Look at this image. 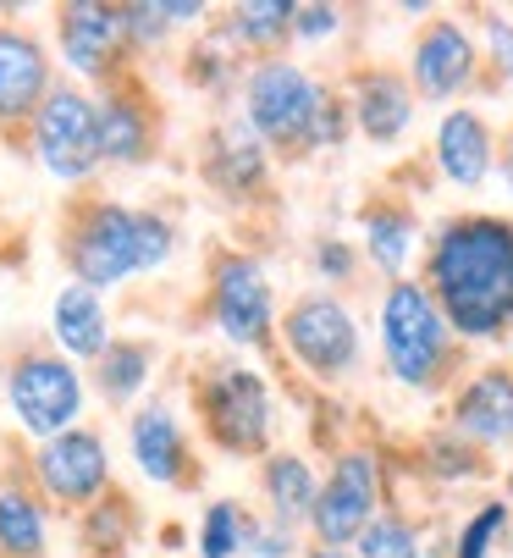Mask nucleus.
Masks as SVG:
<instances>
[{
	"label": "nucleus",
	"mask_w": 513,
	"mask_h": 558,
	"mask_svg": "<svg viewBox=\"0 0 513 558\" xmlns=\"http://www.w3.org/2000/svg\"><path fill=\"white\" fill-rule=\"evenodd\" d=\"M419 282L437 293L464 349H497L513 338V216L453 210L437 221L419 260Z\"/></svg>",
	"instance_id": "f257e3e1"
},
{
	"label": "nucleus",
	"mask_w": 513,
	"mask_h": 558,
	"mask_svg": "<svg viewBox=\"0 0 513 558\" xmlns=\"http://www.w3.org/2000/svg\"><path fill=\"white\" fill-rule=\"evenodd\" d=\"M237 100H243V122L282 161H315V155H331L354 138V111L342 84H331L309 61L293 56L254 61Z\"/></svg>",
	"instance_id": "f03ea898"
},
{
	"label": "nucleus",
	"mask_w": 513,
	"mask_h": 558,
	"mask_svg": "<svg viewBox=\"0 0 513 558\" xmlns=\"http://www.w3.org/2000/svg\"><path fill=\"white\" fill-rule=\"evenodd\" d=\"M376 349H381V371L392 376V387H403L414 398H448L453 381L464 376V343L448 327L437 293L419 277H403V282L381 288V299H376Z\"/></svg>",
	"instance_id": "7ed1b4c3"
},
{
	"label": "nucleus",
	"mask_w": 513,
	"mask_h": 558,
	"mask_svg": "<svg viewBox=\"0 0 513 558\" xmlns=\"http://www.w3.org/2000/svg\"><path fill=\"white\" fill-rule=\"evenodd\" d=\"M171 250H178V227L160 210H133V205H117V199L89 205L66 232L72 282L95 288V293L117 288L127 277L160 271L171 260Z\"/></svg>",
	"instance_id": "20e7f679"
},
{
	"label": "nucleus",
	"mask_w": 513,
	"mask_h": 558,
	"mask_svg": "<svg viewBox=\"0 0 513 558\" xmlns=\"http://www.w3.org/2000/svg\"><path fill=\"white\" fill-rule=\"evenodd\" d=\"M277 349L326 392L349 387L365 371V322L359 310L342 299V293H298L282 310V327H277Z\"/></svg>",
	"instance_id": "39448f33"
},
{
	"label": "nucleus",
	"mask_w": 513,
	"mask_h": 558,
	"mask_svg": "<svg viewBox=\"0 0 513 558\" xmlns=\"http://www.w3.org/2000/svg\"><path fill=\"white\" fill-rule=\"evenodd\" d=\"M205 437L232 459L277 453V387L254 365H210L194 387Z\"/></svg>",
	"instance_id": "423d86ee"
},
{
	"label": "nucleus",
	"mask_w": 513,
	"mask_h": 558,
	"mask_svg": "<svg viewBox=\"0 0 513 558\" xmlns=\"http://www.w3.org/2000/svg\"><path fill=\"white\" fill-rule=\"evenodd\" d=\"M387 482H392V464H387V453L376 442H342V448H331L315 514L304 525L309 547H354L365 536V525L381 509H392Z\"/></svg>",
	"instance_id": "0eeeda50"
},
{
	"label": "nucleus",
	"mask_w": 513,
	"mask_h": 558,
	"mask_svg": "<svg viewBox=\"0 0 513 558\" xmlns=\"http://www.w3.org/2000/svg\"><path fill=\"white\" fill-rule=\"evenodd\" d=\"M403 77L414 84L419 106H469V95L486 84V61H480V39L475 23L464 12H437L425 17L408 39L403 56Z\"/></svg>",
	"instance_id": "6e6552de"
},
{
	"label": "nucleus",
	"mask_w": 513,
	"mask_h": 558,
	"mask_svg": "<svg viewBox=\"0 0 513 558\" xmlns=\"http://www.w3.org/2000/svg\"><path fill=\"white\" fill-rule=\"evenodd\" d=\"M210 322L232 349H277V327H282V310H277V288L271 271L260 266V255L248 250H227L210 266Z\"/></svg>",
	"instance_id": "1a4fd4ad"
},
{
	"label": "nucleus",
	"mask_w": 513,
	"mask_h": 558,
	"mask_svg": "<svg viewBox=\"0 0 513 558\" xmlns=\"http://www.w3.org/2000/svg\"><path fill=\"white\" fill-rule=\"evenodd\" d=\"M7 404H12V421H17L28 437L50 442V437L72 432L77 415H83V371H77L66 354L34 349V354H23V360L12 365V376H7Z\"/></svg>",
	"instance_id": "9d476101"
},
{
	"label": "nucleus",
	"mask_w": 513,
	"mask_h": 558,
	"mask_svg": "<svg viewBox=\"0 0 513 558\" xmlns=\"http://www.w3.org/2000/svg\"><path fill=\"white\" fill-rule=\"evenodd\" d=\"M34 155L56 183H83L106 161L100 155V106L72 84H56L34 117Z\"/></svg>",
	"instance_id": "9b49d317"
},
{
	"label": "nucleus",
	"mask_w": 513,
	"mask_h": 558,
	"mask_svg": "<svg viewBox=\"0 0 513 558\" xmlns=\"http://www.w3.org/2000/svg\"><path fill=\"white\" fill-rule=\"evenodd\" d=\"M464 442H475L486 459L491 453H513V365L508 360H486L475 371H464L448 392V421Z\"/></svg>",
	"instance_id": "f8f14e48"
},
{
	"label": "nucleus",
	"mask_w": 513,
	"mask_h": 558,
	"mask_svg": "<svg viewBox=\"0 0 513 558\" xmlns=\"http://www.w3.org/2000/svg\"><path fill=\"white\" fill-rule=\"evenodd\" d=\"M497 149H502V133L475 100L448 106L431 128V167L453 194H480L497 178Z\"/></svg>",
	"instance_id": "ddd939ff"
},
{
	"label": "nucleus",
	"mask_w": 513,
	"mask_h": 558,
	"mask_svg": "<svg viewBox=\"0 0 513 558\" xmlns=\"http://www.w3.org/2000/svg\"><path fill=\"white\" fill-rule=\"evenodd\" d=\"M342 95H349V111H354V138H365L370 149H398L419 122V95L398 66H381V61L354 66Z\"/></svg>",
	"instance_id": "4468645a"
},
{
	"label": "nucleus",
	"mask_w": 513,
	"mask_h": 558,
	"mask_svg": "<svg viewBox=\"0 0 513 558\" xmlns=\"http://www.w3.org/2000/svg\"><path fill=\"white\" fill-rule=\"evenodd\" d=\"M34 475H39V487H45L56 504H66V509L100 504V498L111 493V453H106V437L89 432V426H72V432L39 442Z\"/></svg>",
	"instance_id": "2eb2a0df"
},
{
	"label": "nucleus",
	"mask_w": 513,
	"mask_h": 558,
	"mask_svg": "<svg viewBox=\"0 0 513 558\" xmlns=\"http://www.w3.org/2000/svg\"><path fill=\"white\" fill-rule=\"evenodd\" d=\"M425 232L414 199H398V194H376L359 205V255H365V271L387 277V282H403V277H419L414 266L425 260Z\"/></svg>",
	"instance_id": "dca6fc26"
},
{
	"label": "nucleus",
	"mask_w": 513,
	"mask_h": 558,
	"mask_svg": "<svg viewBox=\"0 0 513 558\" xmlns=\"http://www.w3.org/2000/svg\"><path fill=\"white\" fill-rule=\"evenodd\" d=\"M199 172H205V183L221 199L243 205L254 194H266V183H271V149H266V138L254 133L243 122V111H237V117H221L210 128L205 155H199Z\"/></svg>",
	"instance_id": "f3484780"
},
{
	"label": "nucleus",
	"mask_w": 513,
	"mask_h": 558,
	"mask_svg": "<svg viewBox=\"0 0 513 558\" xmlns=\"http://www.w3.org/2000/svg\"><path fill=\"white\" fill-rule=\"evenodd\" d=\"M61 28V61L77 77H111L122 50H127V28H122V7H100V0H72L56 17Z\"/></svg>",
	"instance_id": "a211bd4d"
},
{
	"label": "nucleus",
	"mask_w": 513,
	"mask_h": 558,
	"mask_svg": "<svg viewBox=\"0 0 513 558\" xmlns=\"http://www.w3.org/2000/svg\"><path fill=\"white\" fill-rule=\"evenodd\" d=\"M50 89L45 45L23 28H0V122H34Z\"/></svg>",
	"instance_id": "6ab92c4d"
},
{
	"label": "nucleus",
	"mask_w": 513,
	"mask_h": 558,
	"mask_svg": "<svg viewBox=\"0 0 513 558\" xmlns=\"http://www.w3.org/2000/svg\"><path fill=\"white\" fill-rule=\"evenodd\" d=\"M127 448H133V464L144 482H155V487L188 482V432L171 404H144L127 421Z\"/></svg>",
	"instance_id": "aec40b11"
},
{
	"label": "nucleus",
	"mask_w": 513,
	"mask_h": 558,
	"mask_svg": "<svg viewBox=\"0 0 513 558\" xmlns=\"http://www.w3.org/2000/svg\"><path fill=\"white\" fill-rule=\"evenodd\" d=\"M320 464L304 453V448H277L260 459V498H266V514L304 531L309 514H315V498H320Z\"/></svg>",
	"instance_id": "412c9836"
},
{
	"label": "nucleus",
	"mask_w": 513,
	"mask_h": 558,
	"mask_svg": "<svg viewBox=\"0 0 513 558\" xmlns=\"http://www.w3.org/2000/svg\"><path fill=\"white\" fill-rule=\"evenodd\" d=\"M50 338L56 349L77 365V360H100L117 338H111V315H106V299L83 282H66L50 304Z\"/></svg>",
	"instance_id": "4be33fe9"
},
{
	"label": "nucleus",
	"mask_w": 513,
	"mask_h": 558,
	"mask_svg": "<svg viewBox=\"0 0 513 558\" xmlns=\"http://www.w3.org/2000/svg\"><path fill=\"white\" fill-rule=\"evenodd\" d=\"M293 12H298V0H237L221 23V34L243 56L271 61V56H282V45H293Z\"/></svg>",
	"instance_id": "5701e85b"
},
{
	"label": "nucleus",
	"mask_w": 513,
	"mask_h": 558,
	"mask_svg": "<svg viewBox=\"0 0 513 558\" xmlns=\"http://www.w3.org/2000/svg\"><path fill=\"white\" fill-rule=\"evenodd\" d=\"M425 482H437L442 493H459V487H480L486 482V453L475 442H464L453 426H437L419 437V464H414Z\"/></svg>",
	"instance_id": "b1692460"
},
{
	"label": "nucleus",
	"mask_w": 513,
	"mask_h": 558,
	"mask_svg": "<svg viewBox=\"0 0 513 558\" xmlns=\"http://www.w3.org/2000/svg\"><path fill=\"white\" fill-rule=\"evenodd\" d=\"M100 106V155L111 167H138L149 161V111L127 95V89H111Z\"/></svg>",
	"instance_id": "393cba45"
},
{
	"label": "nucleus",
	"mask_w": 513,
	"mask_h": 558,
	"mask_svg": "<svg viewBox=\"0 0 513 558\" xmlns=\"http://www.w3.org/2000/svg\"><path fill=\"white\" fill-rule=\"evenodd\" d=\"M508 536H513V509L497 493V498H480L459 514V525H453V536L442 542L437 558H497L508 547Z\"/></svg>",
	"instance_id": "a878e982"
},
{
	"label": "nucleus",
	"mask_w": 513,
	"mask_h": 558,
	"mask_svg": "<svg viewBox=\"0 0 513 558\" xmlns=\"http://www.w3.org/2000/svg\"><path fill=\"white\" fill-rule=\"evenodd\" d=\"M155 376V343L144 338H117L100 360H95V387L106 404H133Z\"/></svg>",
	"instance_id": "bb28decb"
},
{
	"label": "nucleus",
	"mask_w": 513,
	"mask_h": 558,
	"mask_svg": "<svg viewBox=\"0 0 513 558\" xmlns=\"http://www.w3.org/2000/svg\"><path fill=\"white\" fill-rule=\"evenodd\" d=\"M50 520L28 487H0V558H45Z\"/></svg>",
	"instance_id": "cd10ccee"
},
{
	"label": "nucleus",
	"mask_w": 513,
	"mask_h": 558,
	"mask_svg": "<svg viewBox=\"0 0 513 558\" xmlns=\"http://www.w3.org/2000/svg\"><path fill=\"white\" fill-rule=\"evenodd\" d=\"M354 558H437L431 553V536H425V525L408 514V509H381L365 536L354 542Z\"/></svg>",
	"instance_id": "c85d7f7f"
},
{
	"label": "nucleus",
	"mask_w": 513,
	"mask_h": 558,
	"mask_svg": "<svg viewBox=\"0 0 513 558\" xmlns=\"http://www.w3.org/2000/svg\"><path fill=\"white\" fill-rule=\"evenodd\" d=\"M309 277L320 282V293L354 288V282L365 277L359 238H342V232H320V238H309Z\"/></svg>",
	"instance_id": "c756f323"
},
{
	"label": "nucleus",
	"mask_w": 513,
	"mask_h": 558,
	"mask_svg": "<svg viewBox=\"0 0 513 558\" xmlns=\"http://www.w3.org/2000/svg\"><path fill=\"white\" fill-rule=\"evenodd\" d=\"M469 23H475V39H480L486 84H491V89H502V95L513 100V12L486 7V12H475Z\"/></svg>",
	"instance_id": "7c9ffc66"
},
{
	"label": "nucleus",
	"mask_w": 513,
	"mask_h": 558,
	"mask_svg": "<svg viewBox=\"0 0 513 558\" xmlns=\"http://www.w3.org/2000/svg\"><path fill=\"white\" fill-rule=\"evenodd\" d=\"M248 525H254V514L243 504L216 498L205 509V520H199V542H194L199 558H237V553H248Z\"/></svg>",
	"instance_id": "2f4dec72"
},
{
	"label": "nucleus",
	"mask_w": 513,
	"mask_h": 558,
	"mask_svg": "<svg viewBox=\"0 0 513 558\" xmlns=\"http://www.w3.org/2000/svg\"><path fill=\"white\" fill-rule=\"evenodd\" d=\"M127 542H133V504L106 493L83 520V547H89V558H122Z\"/></svg>",
	"instance_id": "473e14b6"
},
{
	"label": "nucleus",
	"mask_w": 513,
	"mask_h": 558,
	"mask_svg": "<svg viewBox=\"0 0 513 558\" xmlns=\"http://www.w3.org/2000/svg\"><path fill=\"white\" fill-rule=\"evenodd\" d=\"M342 34H349V7H337V0H298L293 45H331Z\"/></svg>",
	"instance_id": "72a5a7b5"
},
{
	"label": "nucleus",
	"mask_w": 513,
	"mask_h": 558,
	"mask_svg": "<svg viewBox=\"0 0 513 558\" xmlns=\"http://www.w3.org/2000/svg\"><path fill=\"white\" fill-rule=\"evenodd\" d=\"M304 558V542H298V531L293 525H282V520H271V514H254V525H248V558Z\"/></svg>",
	"instance_id": "f704fd0d"
},
{
	"label": "nucleus",
	"mask_w": 513,
	"mask_h": 558,
	"mask_svg": "<svg viewBox=\"0 0 513 558\" xmlns=\"http://www.w3.org/2000/svg\"><path fill=\"white\" fill-rule=\"evenodd\" d=\"M122 28H127V45H160L171 34L160 0H149V7H122Z\"/></svg>",
	"instance_id": "c9c22d12"
},
{
	"label": "nucleus",
	"mask_w": 513,
	"mask_h": 558,
	"mask_svg": "<svg viewBox=\"0 0 513 558\" xmlns=\"http://www.w3.org/2000/svg\"><path fill=\"white\" fill-rule=\"evenodd\" d=\"M497 183H502V194L513 199V128L502 133V149H497Z\"/></svg>",
	"instance_id": "e433bc0d"
},
{
	"label": "nucleus",
	"mask_w": 513,
	"mask_h": 558,
	"mask_svg": "<svg viewBox=\"0 0 513 558\" xmlns=\"http://www.w3.org/2000/svg\"><path fill=\"white\" fill-rule=\"evenodd\" d=\"M304 558H354V547H304Z\"/></svg>",
	"instance_id": "4c0bfd02"
},
{
	"label": "nucleus",
	"mask_w": 513,
	"mask_h": 558,
	"mask_svg": "<svg viewBox=\"0 0 513 558\" xmlns=\"http://www.w3.org/2000/svg\"><path fill=\"white\" fill-rule=\"evenodd\" d=\"M502 504L513 509V453H508V464H502Z\"/></svg>",
	"instance_id": "58836bf2"
}]
</instances>
